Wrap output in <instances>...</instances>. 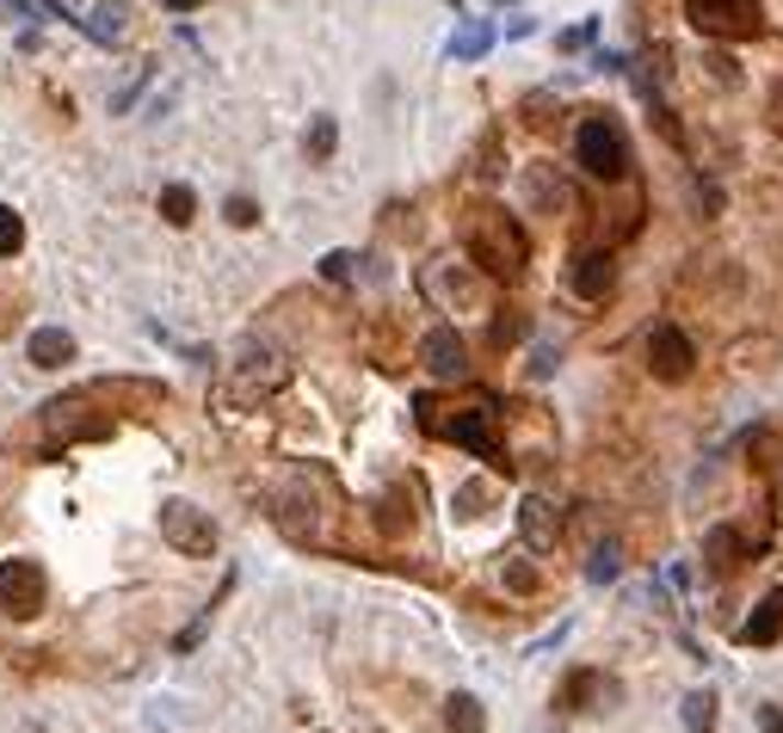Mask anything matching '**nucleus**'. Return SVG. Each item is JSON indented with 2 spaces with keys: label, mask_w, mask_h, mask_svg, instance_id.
<instances>
[{
  "label": "nucleus",
  "mask_w": 783,
  "mask_h": 733,
  "mask_svg": "<svg viewBox=\"0 0 783 733\" xmlns=\"http://www.w3.org/2000/svg\"><path fill=\"white\" fill-rule=\"evenodd\" d=\"M463 253H470L487 278L512 284L518 271H525V259H531V241H525V229H518L512 210H500V203H475L470 216H463Z\"/></svg>",
  "instance_id": "f257e3e1"
},
{
  "label": "nucleus",
  "mask_w": 783,
  "mask_h": 733,
  "mask_svg": "<svg viewBox=\"0 0 783 733\" xmlns=\"http://www.w3.org/2000/svg\"><path fill=\"white\" fill-rule=\"evenodd\" d=\"M413 420L426 425V432H439V437H451V444H463L470 456H482L487 468H506V451H500V437H494V401H482V407H463V413H426V407H413Z\"/></svg>",
  "instance_id": "f03ea898"
},
{
  "label": "nucleus",
  "mask_w": 783,
  "mask_h": 733,
  "mask_svg": "<svg viewBox=\"0 0 783 733\" xmlns=\"http://www.w3.org/2000/svg\"><path fill=\"white\" fill-rule=\"evenodd\" d=\"M420 290L432 309H487V271L475 259H432L420 271Z\"/></svg>",
  "instance_id": "7ed1b4c3"
},
{
  "label": "nucleus",
  "mask_w": 783,
  "mask_h": 733,
  "mask_svg": "<svg viewBox=\"0 0 783 733\" xmlns=\"http://www.w3.org/2000/svg\"><path fill=\"white\" fill-rule=\"evenodd\" d=\"M685 19L704 37H721V44H740V37L765 32V7L759 0H685Z\"/></svg>",
  "instance_id": "20e7f679"
},
{
  "label": "nucleus",
  "mask_w": 783,
  "mask_h": 733,
  "mask_svg": "<svg viewBox=\"0 0 783 733\" xmlns=\"http://www.w3.org/2000/svg\"><path fill=\"white\" fill-rule=\"evenodd\" d=\"M574 160L593 173V179H605V186H611V179H624V173H629L624 130H617L611 118H586V124L574 130Z\"/></svg>",
  "instance_id": "39448f33"
},
{
  "label": "nucleus",
  "mask_w": 783,
  "mask_h": 733,
  "mask_svg": "<svg viewBox=\"0 0 783 733\" xmlns=\"http://www.w3.org/2000/svg\"><path fill=\"white\" fill-rule=\"evenodd\" d=\"M161 536L173 543V555H191V562L217 555V524H210L191 500H167V506H161Z\"/></svg>",
  "instance_id": "423d86ee"
},
{
  "label": "nucleus",
  "mask_w": 783,
  "mask_h": 733,
  "mask_svg": "<svg viewBox=\"0 0 783 733\" xmlns=\"http://www.w3.org/2000/svg\"><path fill=\"white\" fill-rule=\"evenodd\" d=\"M44 598H49V579H44V567H37V562H25V555L0 562V604L13 610L19 623H25V617H37V610H44Z\"/></svg>",
  "instance_id": "0eeeda50"
},
{
  "label": "nucleus",
  "mask_w": 783,
  "mask_h": 733,
  "mask_svg": "<svg viewBox=\"0 0 783 733\" xmlns=\"http://www.w3.org/2000/svg\"><path fill=\"white\" fill-rule=\"evenodd\" d=\"M648 370H654L660 382H685V376L697 370V345H691V333L673 327V321H660V327L648 333Z\"/></svg>",
  "instance_id": "6e6552de"
},
{
  "label": "nucleus",
  "mask_w": 783,
  "mask_h": 733,
  "mask_svg": "<svg viewBox=\"0 0 783 733\" xmlns=\"http://www.w3.org/2000/svg\"><path fill=\"white\" fill-rule=\"evenodd\" d=\"M420 358L432 376H444V382H463L470 376V345H463V333L456 327H432L420 340Z\"/></svg>",
  "instance_id": "1a4fd4ad"
},
{
  "label": "nucleus",
  "mask_w": 783,
  "mask_h": 733,
  "mask_svg": "<svg viewBox=\"0 0 783 733\" xmlns=\"http://www.w3.org/2000/svg\"><path fill=\"white\" fill-rule=\"evenodd\" d=\"M49 437H63V444H75V437H111V413H87V401H49L44 413Z\"/></svg>",
  "instance_id": "9d476101"
},
{
  "label": "nucleus",
  "mask_w": 783,
  "mask_h": 733,
  "mask_svg": "<svg viewBox=\"0 0 783 733\" xmlns=\"http://www.w3.org/2000/svg\"><path fill=\"white\" fill-rule=\"evenodd\" d=\"M617 290V259L605 247H593V253H580L574 259V297H586V302H605Z\"/></svg>",
  "instance_id": "9b49d317"
},
{
  "label": "nucleus",
  "mask_w": 783,
  "mask_h": 733,
  "mask_svg": "<svg viewBox=\"0 0 783 733\" xmlns=\"http://www.w3.org/2000/svg\"><path fill=\"white\" fill-rule=\"evenodd\" d=\"M518 531H525V543L543 555V548H555V536H562V512H555L543 493H531V500L518 506Z\"/></svg>",
  "instance_id": "f8f14e48"
},
{
  "label": "nucleus",
  "mask_w": 783,
  "mask_h": 733,
  "mask_svg": "<svg viewBox=\"0 0 783 733\" xmlns=\"http://www.w3.org/2000/svg\"><path fill=\"white\" fill-rule=\"evenodd\" d=\"M25 358H32L37 370H63V364L75 358V340H68L63 327H37L32 345H25Z\"/></svg>",
  "instance_id": "ddd939ff"
},
{
  "label": "nucleus",
  "mask_w": 783,
  "mask_h": 733,
  "mask_svg": "<svg viewBox=\"0 0 783 733\" xmlns=\"http://www.w3.org/2000/svg\"><path fill=\"white\" fill-rule=\"evenodd\" d=\"M783 635V592H771L765 604L752 610L747 617V629H740V641H747V647H771V641Z\"/></svg>",
  "instance_id": "4468645a"
},
{
  "label": "nucleus",
  "mask_w": 783,
  "mask_h": 733,
  "mask_svg": "<svg viewBox=\"0 0 783 733\" xmlns=\"http://www.w3.org/2000/svg\"><path fill=\"white\" fill-rule=\"evenodd\" d=\"M487 49H494V25H487V19H470V25L451 37V63H475Z\"/></svg>",
  "instance_id": "2eb2a0df"
},
{
  "label": "nucleus",
  "mask_w": 783,
  "mask_h": 733,
  "mask_svg": "<svg viewBox=\"0 0 783 733\" xmlns=\"http://www.w3.org/2000/svg\"><path fill=\"white\" fill-rule=\"evenodd\" d=\"M444 721H451V733H482V728H487L482 702H475L470 690H456V697L444 702Z\"/></svg>",
  "instance_id": "dca6fc26"
},
{
  "label": "nucleus",
  "mask_w": 783,
  "mask_h": 733,
  "mask_svg": "<svg viewBox=\"0 0 783 733\" xmlns=\"http://www.w3.org/2000/svg\"><path fill=\"white\" fill-rule=\"evenodd\" d=\"M161 216H167L173 229H186V222L198 216V198H191V186H161Z\"/></svg>",
  "instance_id": "f3484780"
},
{
  "label": "nucleus",
  "mask_w": 783,
  "mask_h": 733,
  "mask_svg": "<svg viewBox=\"0 0 783 733\" xmlns=\"http://www.w3.org/2000/svg\"><path fill=\"white\" fill-rule=\"evenodd\" d=\"M716 728V697L709 690H691L685 697V733H709Z\"/></svg>",
  "instance_id": "a211bd4d"
},
{
  "label": "nucleus",
  "mask_w": 783,
  "mask_h": 733,
  "mask_svg": "<svg viewBox=\"0 0 783 733\" xmlns=\"http://www.w3.org/2000/svg\"><path fill=\"white\" fill-rule=\"evenodd\" d=\"M333 142H340V124L321 111V118L309 124V160H333Z\"/></svg>",
  "instance_id": "6ab92c4d"
},
{
  "label": "nucleus",
  "mask_w": 783,
  "mask_h": 733,
  "mask_svg": "<svg viewBox=\"0 0 783 733\" xmlns=\"http://www.w3.org/2000/svg\"><path fill=\"white\" fill-rule=\"evenodd\" d=\"M19 247H25V222H19L13 203H0V259H13Z\"/></svg>",
  "instance_id": "aec40b11"
},
{
  "label": "nucleus",
  "mask_w": 783,
  "mask_h": 733,
  "mask_svg": "<svg viewBox=\"0 0 783 733\" xmlns=\"http://www.w3.org/2000/svg\"><path fill=\"white\" fill-rule=\"evenodd\" d=\"M525 191H537V198H543L549 210H562V203H567V186H562V179H549L543 167H537V173H525Z\"/></svg>",
  "instance_id": "412c9836"
},
{
  "label": "nucleus",
  "mask_w": 783,
  "mask_h": 733,
  "mask_svg": "<svg viewBox=\"0 0 783 733\" xmlns=\"http://www.w3.org/2000/svg\"><path fill=\"white\" fill-rule=\"evenodd\" d=\"M709 562H716V567H735V562H740V531H709Z\"/></svg>",
  "instance_id": "4be33fe9"
},
{
  "label": "nucleus",
  "mask_w": 783,
  "mask_h": 733,
  "mask_svg": "<svg viewBox=\"0 0 783 733\" xmlns=\"http://www.w3.org/2000/svg\"><path fill=\"white\" fill-rule=\"evenodd\" d=\"M352 271H359V253H345V247H333L328 259H321V278H328V284H345Z\"/></svg>",
  "instance_id": "5701e85b"
},
{
  "label": "nucleus",
  "mask_w": 783,
  "mask_h": 733,
  "mask_svg": "<svg viewBox=\"0 0 783 733\" xmlns=\"http://www.w3.org/2000/svg\"><path fill=\"white\" fill-rule=\"evenodd\" d=\"M222 210H229V222H235V229H253V222H260V203H253V198H229Z\"/></svg>",
  "instance_id": "b1692460"
},
{
  "label": "nucleus",
  "mask_w": 783,
  "mask_h": 733,
  "mask_svg": "<svg viewBox=\"0 0 783 733\" xmlns=\"http://www.w3.org/2000/svg\"><path fill=\"white\" fill-rule=\"evenodd\" d=\"M611 574H617V548L605 543V548L593 555V579H611Z\"/></svg>",
  "instance_id": "393cba45"
},
{
  "label": "nucleus",
  "mask_w": 783,
  "mask_h": 733,
  "mask_svg": "<svg viewBox=\"0 0 783 733\" xmlns=\"http://www.w3.org/2000/svg\"><path fill=\"white\" fill-rule=\"evenodd\" d=\"M506 586H512V592H531L537 574H531V567H506Z\"/></svg>",
  "instance_id": "a878e982"
},
{
  "label": "nucleus",
  "mask_w": 783,
  "mask_h": 733,
  "mask_svg": "<svg viewBox=\"0 0 783 733\" xmlns=\"http://www.w3.org/2000/svg\"><path fill=\"white\" fill-rule=\"evenodd\" d=\"M759 728H765V733H783V709H771V702H765V709H759Z\"/></svg>",
  "instance_id": "bb28decb"
},
{
  "label": "nucleus",
  "mask_w": 783,
  "mask_h": 733,
  "mask_svg": "<svg viewBox=\"0 0 783 733\" xmlns=\"http://www.w3.org/2000/svg\"><path fill=\"white\" fill-rule=\"evenodd\" d=\"M771 124L783 130V80H778V87H771Z\"/></svg>",
  "instance_id": "cd10ccee"
},
{
  "label": "nucleus",
  "mask_w": 783,
  "mask_h": 733,
  "mask_svg": "<svg viewBox=\"0 0 783 733\" xmlns=\"http://www.w3.org/2000/svg\"><path fill=\"white\" fill-rule=\"evenodd\" d=\"M167 7H173V13H186V7H198V0H167Z\"/></svg>",
  "instance_id": "c85d7f7f"
}]
</instances>
